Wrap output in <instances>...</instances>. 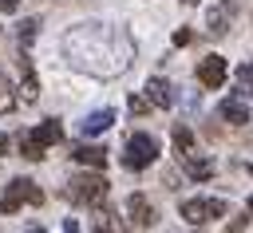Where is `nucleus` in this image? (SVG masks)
Returning <instances> with one entry per match:
<instances>
[{"mask_svg": "<svg viewBox=\"0 0 253 233\" xmlns=\"http://www.w3.org/2000/svg\"><path fill=\"white\" fill-rule=\"evenodd\" d=\"M59 51H63V59L75 71L95 75V79H115V75H123L134 63V39H130V32L115 28V24H99V20L67 28L63 39H59Z\"/></svg>", "mask_w": 253, "mask_h": 233, "instance_id": "nucleus-1", "label": "nucleus"}, {"mask_svg": "<svg viewBox=\"0 0 253 233\" xmlns=\"http://www.w3.org/2000/svg\"><path fill=\"white\" fill-rule=\"evenodd\" d=\"M59 138H63L59 118H43L36 130H28V134L20 138V154H24L28 162H40V158H43V150H47V146H55Z\"/></svg>", "mask_w": 253, "mask_h": 233, "instance_id": "nucleus-2", "label": "nucleus"}, {"mask_svg": "<svg viewBox=\"0 0 253 233\" xmlns=\"http://www.w3.org/2000/svg\"><path fill=\"white\" fill-rule=\"evenodd\" d=\"M154 158H158V138L154 134H130L126 138V146H123V166L126 170H146V166H154Z\"/></svg>", "mask_w": 253, "mask_h": 233, "instance_id": "nucleus-3", "label": "nucleus"}, {"mask_svg": "<svg viewBox=\"0 0 253 233\" xmlns=\"http://www.w3.org/2000/svg\"><path fill=\"white\" fill-rule=\"evenodd\" d=\"M40 201H43V190L32 178H12L8 190L0 194V213H16L20 205H40Z\"/></svg>", "mask_w": 253, "mask_h": 233, "instance_id": "nucleus-4", "label": "nucleus"}, {"mask_svg": "<svg viewBox=\"0 0 253 233\" xmlns=\"http://www.w3.org/2000/svg\"><path fill=\"white\" fill-rule=\"evenodd\" d=\"M107 178L103 174H75L71 182H67V197L71 201H79V205H99L103 197H107Z\"/></svg>", "mask_w": 253, "mask_h": 233, "instance_id": "nucleus-5", "label": "nucleus"}, {"mask_svg": "<svg viewBox=\"0 0 253 233\" xmlns=\"http://www.w3.org/2000/svg\"><path fill=\"white\" fill-rule=\"evenodd\" d=\"M178 209H182V217H186L190 225H206V221H213V217H225L229 205H225L221 197H186Z\"/></svg>", "mask_w": 253, "mask_h": 233, "instance_id": "nucleus-6", "label": "nucleus"}, {"mask_svg": "<svg viewBox=\"0 0 253 233\" xmlns=\"http://www.w3.org/2000/svg\"><path fill=\"white\" fill-rule=\"evenodd\" d=\"M225 75H229V59H221V55H206V59H198V83H202V87L217 91V87L225 83Z\"/></svg>", "mask_w": 253, "mask_h": 233, "instance_id": "nucleus-7", "label": "nucleus"}, {"mask_svg": "<svg viewBox=\"0 0 253 233\" xmlns=\"http://www.w3.org/2000/svg\"><path fill=\"white\" fill-rule=\"evenodd\" d=\"M217 115H221L229 126H249V103H245V95H241V91L225 95L221 107H217Z\"/></svg>", "mask_w": 253, "mask_h": 233, "instance_id": "nucleus-8", "label": "nucleus"}, {"mask_svg": "<svg viewBox=\"0 0 253 233\" xmlns=\"http://www.w3.org/2000/svg\"><path fill=\"white\" fill-rule=\"evenodd\" d=\"M126 217H130V225H138V229H146V225L158 221V213H154V205H150L146 194H130V197H126Z\"/></svg>", "mask_w": 253, "mask_h": 233, "instance_id": "nucleus-9", "label": "nucleus"}, {"mask_svg": "<svg viewBox=\"0 0 253 233\" xmlns=\"http://www.w3.org/2000/svg\"><path fill=\"white\" fill-rule=\"evenodd\" d=\"M142 91H146V103H150V107H162V111H166V107H174V83H170V79L150 75Z\"/></svg>", "mask_w": 253, "mask_h": 233, "instance_id": "nucleus-10", "label": "nucleus"}, {"mask_svg": "<svg viewBox=\"0 0 253 233\" xmlns=\"http://www.w3.org/2000/svg\"><path fill=\"white\" fill-rule=\"evenodd\" d=\"M229 12H233V8H229L225 0H213V4L206 8V32H210L213 39L229 32Z\"/></svg>", "mask_w": 253, "mask_h": 233, "instance_id": "nucleus-11", "label": "nucleus"}, {"mask_svg": "<svg viewBox=\"0 0 253 233\" xmlns=\"http://www.w3.org/2000/svg\"><path fill=\"white\" fill-rule=\"evenodd\" d=\"M111 122H115V111H111V107H103V111H91V115L79 122V130H83L87 138H95V134H103Z\"/></svg>", "mask_w": 253, "mask_h": 233, "instance_id": "nucleus-12", "label": "nucleus"}, {"mask_svg": "<svg viewBox=\"0 0 253 233\" xmlns=\"http://www.w3.org/2000/svg\"><path fill=\"white\" fill-rule=\"evenodd\" d=\"M71 158H75L79 166H91V170H103V166H107V150H103V146H75Z\"/></svg>", "mask_w": 253, "mask_h": 233, "instance_id": "nucleus-13", "label": "nucleus"}, {"mask_svg": "<svg viewBox=\"0 0 253 233\" xmlns=\"http://www.w3.org/2000/svg\"><path fill=\"white\" fill-rule=\"evenodd\" d=\"M182 166H186V174H190V178H198V182H210V178H213V162H210V158H202V154H186V158H182Z\"/></svg>", "mask_w": 253, "mask_h": 233, "instance_id": "nucleus-14", "label": "nucleus"}, {"mask_svg": "<svg viewBox=\"0 0 253 233\" xmlns=\"http://www.w3.org/2000/svg\"><path fill=\"white\" fill-rule=\"evenodd\" d=\"M174 150H178V158L194 154V134H190V126H174Z\"/></svg>", "mask_w": 253, "mask_h": 233, "instance_id": "nucleus-15", "label": "nucleus"}, {"mask_svg": "<svg viewBox=\"0 0 253 233\" xmlns=\"http://www.w3.org/2000/svg\"><path fill=\"white\" fill-rule=\"evenodd\" d=\"M20 67H24V99L32 103V99L40 95V83H36V71H32V63H28V59H24Z\"/></svg>", "mask_w": 253, "mask_h": 233, "instance_id": "nucleus-16", "label": "nucleus"}, {"mask_svg": "<svg viewBox=\"0 0 253 233\" xmlns=\"http://www.w3.org/2000/svg\"><path fill=\"white\" fill-rule=\"evenodd\" d=\"M12 107H16V91H12V83L0 75V115H8Z\"/></svg>", "mask_w": 253, "mask_h": 233, "instance_id": "nucleus-17", "label": "nucleus"}, {"mask_svg": "<svg viewBox=\"0 0 253 233\" xmlns=\"http://www.w3.org/2000/svg\"><path fill=\"white\" fill-rule=\"evenodd\" d=\"M36 28H40V20H24V24H20V43H24V47L36 39Z\"/></svg>", "mask_w": 253, "mask_h": 233, "instance_id": "nucleus-18", "label": "nucleus"}, {"mask_svg": "<svg viewBox=\"0 0 253 233\" xmlns=\"http://www.w3.org/2000/svg\"><path fill=\"white\" fill-rule=\"evenodd\" d=\"M130 111H134V115H146V111H150L146 95H130Z\"/></svg>", "mask_w": 253, "mask_h": 233, "instance_id": "nucleus-19", "label": "nucleus"}, {"mask_svg": "<svg viewBox=\"0 0 253 233\" xmlns=\"http://www.w3.org/2000/svg\"><path fill=\"white\" fill-rule=\"evenodd\" d=\"M20 8V0H0V12H16Z\"/></svg>", "mask_w": 253, "mask_h": 233, "instance_id": "nucleus-20", "label": "nucleus"}, {"mask_svg": "<svg viewBox=\"0 0 253 233\" xmlns=\"http://www.w3.org/2000/svg\"><path fill=\"white\" fill-rule=\"evenodd\" d=\"M4 150H8V134H0V154H4Z\"/></svg>", "mask_w": 253, "mask_h": 233, "instance_id": "nucleus-21", "label": "nucleus"}, {"mask_svg": "<svg viewBox=\"0 0 253 233\" xmlns=\"http://www.w3.org/2000/svg\"><path fill=\"white\" fill-rule=\"evenodd\" d=\"M249 213H253V194H249Z\"/></svg>", "mask_w": 253, "mask_h": 233, "instance_id": "nucleus-22", "label": "nucleus"}, {"mask_svg": "<svg viewBox=\"0 0 253 233\" xmlns=\"http://www.w3.org/2000/svg\"><path fill=\"white\" fill-rule=\"evenodd\" d=\"M182 4H198V0H182Z\"/></svg>", "mask_w": 253, "mask_h": 233, "instance_id": "nucleus-23", "label": "nucleus"}]
</instances>
